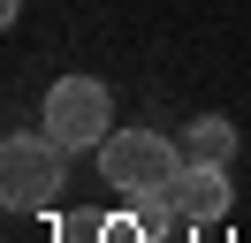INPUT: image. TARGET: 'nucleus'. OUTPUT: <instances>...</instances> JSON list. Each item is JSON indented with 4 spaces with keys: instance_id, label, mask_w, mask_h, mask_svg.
Returning <instances> with one entry per match:
<instances>
[{
    "instance_id": "f257e3e1",
    "label": "nucleus",
    "mask_w": 251,
    "mask_h": 243,
    "mask_svg": "<svg viewBox=\"0 0 251 243\" xmlns=\"http://www.w3.org/2000/svg\"><path fill=\"white\" fill-rule=\"evenodd\" d=\"M53 190H69V145H53L46 129H23L0 145V205L16 213H46Z\"/></svg>"
},
{
    "instance_id": "f03ea898",
    "label": "nucleus",
    "mask_w": 251,
    "mask_h": 243,
    "mask_svg": "<svg viewBox=\"0 0 251 243\" xmlns=\"http://www.w3.org/2000/svg\"><path fill=\"white\" fill-rule=\"evenodd\" d=\"M183 145L160 129H114L107 145H99V175H107V190L122 197H145V190H168L175 175H183Z\"/></svg>"
},
{
    "instance_id": "7ed1b4c3",
    "label": "nucleus",
    "mask_w": 251,
    "mask_h": 243,
    "mask_svg": "<svg viewBox=\"0 0 251 243\" xmlns=\"http://www.w3.org/2000/svg\"><path fill=\"white\" fill-rule=\"evenodd\" d=\"M46 137L69 152H99L114 137V99L99 76H61V84H46Z\"/></svg>"
},
{
    "instance_id": "20e7f679",
    "label": "nucleus",
    "mask_w": 251,
    "mask_h": 243,
    "mask_svg": "<svg viewBox=\"0 0 251 243\" xmlns=\"http://www.w3.org/2000/svg\"><path fill=\"white\" fill-rule=\"evenodd\" d=\"M168 197H175V213H183L190 228H213V220H228V167H183V175L168 182Z\"/></svg>"
},
{
    "instance_id": "39448f33",
    "label": "nucleus",
    "mask_w": 251,
    "mask_h": 243,
    "mask_svg": "<svg viewBox=\"0 0 251 243\" xmlns=\"http://www.w3.org/2000/svg\"><path fill=\"white\" fill-rule=\"evenodd\" d=\"M175 145H183L190 167H228V160H236V122H228V114H198V122L175 129Z\"/></svg>"
},
{
    "instance_id": "423d86ee",
    "label": "nucleus",
    "mask_w": 251,
    "mask_h": 243,
    "mask_svg": "<svg viewBox=\"0 0 251 243\" xmlns=\"http://www.w3.org/2000/svg\"><path fill=\"white\" fill-rule=\"evenodd\" d=\"M129 213L145 220V236H152V243H160V236H175V228H190L183 213H175V197H168V190H145V197H129Z\"/></svg>"
},
{
    "instance_id": "0eeeda50",
    "label": "nucleus",
    "mask_w": 251,
    "mask_h": 243,
    "mask_svg": "<svg viewBox=\"0 0 251 243\" xmlns=\"http://www.w3.org/2000/svg\"><path fill=\"white\" fill-rule=\"evenodd\" d=\"M53 243H107V213L61 205V213H53Z\"/></svg>"
},
{
    "instance_id": "6e6552de",
    "label": "nucleus",
    "mask_w": 251,
    "mask_h": 243,
    "mask_svg": "<svg viewBox=\"0 0 251 243\" xmlns=\"http://www.w3.org/2000/svg\"><path fill=\"white\" fill-rule=\"evenodd\" d=\"M107 243H152V236H145L137 213H114V220H107Z\"/></svg>"
}]
</instances>
